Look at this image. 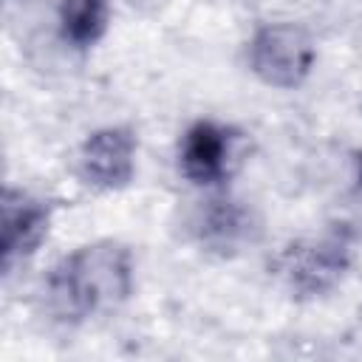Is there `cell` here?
Instances as JSON below:
<instances>
[{"label":"cell","instance_id":"obj_7","mask_svg":"<svg viewBox=\"0 0 362 362\" xmlns=\"http://www.w3.org/2000/svg\"><path fill=\"white\" fill-rule=\"evenodd\" d=\"M110 17V0H62L59 3V31L74 45H93Z\"/></svg>","mask_w":362,"mask_h":362},{"label":"cell","instance_id":"obj_8","mask_svg":"<svg viewBox=\"0 0 362 362\" xmlns=\"http://www.w3.org/2000/svg\"><path fill=\"white\" fill-rule=\"evenodd\" d=\"M201 223H204V235L212 238V240H221V243L223 240L229 243L238 235V229L243 226L240 223V215L232 206H226V201H218V206H212Z\"/></svg>","mask_w":362,"mask_h":362},{"label":"cell","instance_id":"obj_9","mask_svg":"<svg viewBox=\"0 0 362 362\" xmlns=\"http://www.w3.org/2000/svg\"><path fill=\"white\" fill-rule=\"evenodd\" d=\"M359 181H362V158H359Z\"/></svg>","mask_w":362,"mask_h":362},{"label":"cell","instance_id":"obj_4","mask_svg":"<svg viewBox=\"0 0 362 362\" xmlns=\"http://www.w3.org/2000/svg\"><path fill=\"white\" fill-rule=\"evenodd\" d=\"M79 173L96 189H119L136 173V139L124 127H105L85 139Z\"/></svg>","mask_w":362,"mask_h":362},{"label":"cell","instance_id":"obj_1","mask_svg":"<svg viewBox=\"0 0 362 362\" xmlns=\"http://www.w3.org/2000/svg\"><path fill=\"white\" fill-rule=\"evenodd\" d=\"M133 288V257L116 240H96L65 255L45 277L48 308L59 320H88L116 308Z\"/></svg>","mask_w":362,"mask_h":362},{"label":"cell","instance_id":"obj_3","mask_svg":"<svg viewBox=\"0 0 362 362\" xmlns=\"http://www.w3.org/2000/svg\"><path fill=\"white\" fill-rule=\"evenodd\" d=\"M348 266L345 243L337 238H314L291 243L280 257V272L294 291L320 294L331 288Z\"/></svg>","mask_w":362,"mask_h":362},{"label":"cell","instance_id":"obj_5","mask_svg":"<svg viewBox=\"0 0 362 362\" xmlns=\"http://www.w3.org/2000/svg\"><path fill=\"white\" fill-rule=\"evenodd\" d=\"M232 133L215 122H195L178 144V167L192 184H218L229 173Z\"/></svg>","mask_w":362,"mask_h":362},{"label":"cell","instance_id":"obj_6","mask_svg":"<svg viewBox=\"0 0 362 362\" xmlns=\"http://www.w3.org/2000/svg\"><path fill=\"white\" fill-rule=\"evenodd\" d=\"M48 221H51V209L25 195V192H14L6 189L3 195V235H0V249H3V263L11 266L17 257L31 255L40 240L48 232Z\"/></svg>","mask_w":362,"mask_h":362},{"label":"cell","instance_id":"obj_2","mask_svg":"<svg viewBox=\"0 0 362 362\" xmlns=\"http://www.w3.org/2000/svg\"><path fill=\"white\" fill-rule=\"evenodd\" d=\"M314 40L294 23H269L249 40V68L272 88H294L314 68Z\"/></svg>","mask_w":362,"mask_h":362}]
</instances>
